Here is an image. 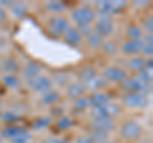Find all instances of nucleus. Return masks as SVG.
I'll return each instance as SVG.
<instances>
[{"instance_id":"473e14b6","label":"nucleus","mask_w":153,"mask_h":143,"mask_svg":"<svg viewBox=\"0 0 153 143\" xmlns=\"http://www.w3.org/2000/svg\"><path fill=\"white\" fill-rule=\"evenodd\" d=\"M68 79H69V75L66 74L65 72H59V73H56L54 75V80H51V82L63 87V86H66V83H68Z\"/></svg>"},{"instance_id":"a878e982","label":"nucleus","mask_w":153,"mask_h":143,"mask_svg":"<svg viewBox=\"0 0 153 143\" xmlns=\"http://www.w3.org/2000/svg\"><path fill=\"white\" fill-rule=\"evenodd\" d=\"M126 36L129 37V40H140L143 37V31L140 27H138L135 25H131V26H128L126 27Z\"/></svg>"},{"instance_id":"6ab92c4d","label":"nucleus","mask_w":153,"mask_h":143,"mask_svg":"<svg viewBox=\"0 0 153 143\" xmlns=\"http://www.w3.org/2000/svg\"><path fill=\"white\" fill-rule=\"evenodd\" d=\"M9 10H10V14L14 18L21 19V18L26 17V14L28 12V7L22 1H16L10 8H9Z\"/></svg>"},{"instance_id":"f704fd0d","label":"nucleus","mask_w":153,"mask_h":143,"mask_svg":"<svg viewBox=\"0 0 153 143\" xmlns=\"http://www.w3.org/2000/svg\"><path fill=\"white\" fill-rule=\"evenodd\" d=\"M91 137L93 143H102L108 139V133H102V132H91V134H88Z\"/></svg>"},{"instance_id":"aec40b11","label":"nucleus","mask_w":153,"mask_h":143,"mask_svg":"<svg viewBox=\"0 0 153 143\" xmlns=\"http://www.w3.org/2000/svg\"><path fill=\"white\" fill-rule=\"evenodd\" d=\"M1 83L9 89H17L21 86V80H19V78L16 74H3Z\"/></svg>"},{"instance_id":"423d86ee","label":"nucleus","mask_w":153,"mask_h":143,"mask_svg":"<svg viewBox=\"0 0 153 143\" xmlns=\"http://www.w3.org/2000/svg\"><path fill=\"white\" fill-rule=\"evenodd\" d=\"M93 25V31L100 35L103 39V37H108L114 33L115 30V26H114V22H112V18H102V17H98L96 19Z\"/></svg>"},{"instance_id":"412c9836","label":"nucleus","mask_w":153,"mask_h":143,"mask_svg":"<svg viewBox=\"0 0 153 143\" xmlns=\"http://www.w3.org/2000/svg\"><path fill=\"white\" fill-rule=\"evenodd\" d=\"M45 8L52 14H61L66 10V4L63 1H55V0H50V1L45 3Z\"/></svg>"},{"instance_id":"c85d7f7f","label":"nucleus","mask_w":153,"mask_h":143,"mask_svg":"<svg viewBox=\"0 0 153 143\" xmlns=\"http://www.w3.org/2000/svg\"><path fill=\"white\" fill-rule=\"evenodd\" d=\"M22 129H23L22 127L16 125V124H12V125H8V127L4 128V129L1 130V133H0V134L3 136V138H7V139L9 141L10 138H13L16 134H18V133L21 132Z\"/></svg>"},{"instance_id":"4468645a","label":"nucleus","mask_w":153,"mask_h":143,"mask_svg":"<svg viewBox=\"0 0 153 143\" xmlns=\"http://www.w3.org/2000/svg\"><path fill=\"white\" fill-rule=\"evenodd\" d=\"M107 84H108V82L102 75H96L89 82L84 83V87H85V91L88 89V91H92V92H101V89L106 87Z\"/></svg>"},{"instance_id":"6e6552de","label":"nucleus","mask_w":153,"mask_h":143,"mask_svg":"<svg viewBox=\"0 0 153 143\" xmlns=\"http://www.w3.org/2000/svg\"><path fill=\"white\" fill-rule=\"evenodd\" d=\"M94 13L96 16L102 17V18H112L114 14H117L114 8L112 1H107V0H100L94 4Z\"/></svg>"},{"instance_id":"49530a36","label":"nucleus","mask_w":153,"mask_h":143,"mask_svg":"<svg viewBox=\"0 0 153 143\" xmlns=\"http://www.w3.org/2000/svg\"><path fill=\"white\" fill-rule=\"evenodd\" d=\"M3 142H4V138H3L1 134H0V143H3Z\"/></svg>"},{"instance_id":"f8f14e48","label":"nucleus","mask_w":153,"mask_h":143,"mask_svg":"<svg viewBox=\"0 0 153 143\" xmlns=\"http://www.w3.org/2000/svg\"><path fill=\"white\" fill-rule=\"evenodd\" d=\"M40 72H41L40 64L35 63V61H30V63H27L25 65V68L22 69V77H23V79H26L28 82V80L36 78L37 75H40Z\"/></svg>"},{"instance_id":"bb28decb","label":"nucleus","mask_w":153,"mask_h":143,"mask_svg":"<svg viewBox=\"0 0 153 143\" xmlns=\"http://www.w3.org/2000/svg\"><path fill=\"white\" fill-rule=\"evenodd\" d=\"M91 107V104H89V98L85 97V96H82L79 98L74 100L73 102V110L74 111H84L87 109Z\"/></svg>"},{"instance_id":"9d476101","label":"nucleus","mask_w":153,"mask_h":143,"mask_svg":"<svg viewBox=\"0 0 153 143\" xmlns=\"http://www.w3.org/2000/svg\"><path fill=\"white\" fill-rule=\"evenodd\" d=\"M114 128H115V119H111V118L92 119V123H91V129H92V132L110 133Z\"/></svg>"},{"instance_id":"72a5a7b5","label":"nucleus","mask_w":153,"mask_h":143,"mask_svg":"<svg viewBox=\"0 0 153 143\" xmlns=\"http://www.w3.org/2000/svg\"><path fill=\"white\" fill-rule=\"evenodd\" d=\"M137 77L139 78L144 84H148V86L152 84L153 77H152V72H149V70L143 69V70H140V72H138V75H137Z\"/></svg>"},{"instance_id":"c03bdc74","label":"nucleus","mask_w":153,"mask_h":143,"mask_svg":"<svg viewBox=\"0 0 153 143\" xmlns=\"http://www.w3.org/2000/svg\"><path fill=\"white\" fill-rule=\"evenodd\" d=\"M7 19V12H5V9L0 7V22H4Z\"/></svg>"},{"instance_id":"58836bf2","label":"nucleus","mask_w":153,"mask_h":143,"mask_svg":"<svg viewBox=\"0 0 153 143\" xmlns=\"http://www.w3.org/2000/svg\"><path fill=\"white\" fill-rule=\"evenodd\" d=\"M114 4V8H115V10H116V13H120L123 9H125L126 5H128V3L126 1H124V0H119V1H112Z\"/></svg>"},{"instance_id":"4be33fe9","label":"nucleus","mask_w":153,"mask_h":143,"mask_svg":"<svg viewBox=\"0 0 153 143\" xmlns=\"http://www.w3.org/2000/svg\"><path fill=\"white\" fill-rule=\"evenodd\" d=\"M144 64H146V59L143 58V56H139V55L131 56V58L128 60L129 69L133 70V72H137V73L144 69Z\"/></svg>"},{"instance_id":"e433bc0d","label":"nucleus","mask_w":153,"mask_h":143,"mask_svg":"<svg viewBox=\"0 0 153 143\" xmlns=\"http://www.w3.org/2000/svg\"><path fill=\"white\" fill-rule=\"evenodd\" d=\"M140 54H143L144 56H148V58H152V55H153V44H143Z\"/></svg>"},{"instance_id":"7ed1b4c3","label":"nucleus","mask_w":153,"mask_h":143,"mask_svg":"<svg viewBox=\"0 0 153 143\" xmlns=\"http://www.w3.org/2000/svg\"><path fill=\"white\" fill-rule=\"evenodd\" d=\"M142 133H143L142 125L135 120H128L120 128V137L124 141H128V142L139 139Z\"/></svg>"},{"instance_id":"37998d69","label":"nucleus","mask_w":153,"mask_h":143,"mask_svg":"<svg viewBox=\"0 0 153 143\" xmlns=\"http://www.w3.org/2000/svg\"><path fill=\"white\" fill-rule=\"evenodd\" d=\"M133 5L135 8H144L149 5V1H146V0H140V1H134Z\"/></svg>"},{"instance_id":"c756f323","label":"nucleus","mask_w":153,"mask_h":143,"mask_svg":"<svg viewBox=\"0 0 153 143\" xmlns=\"http://www.w3.org/2000/svg\"><path fill=\"white\" fill-rule=\"evenodd\" d=\"M56 128L59 130H68L69 128L73 127V120L69 118V116H66V115H63V116H60L59 119L56 120Z\"/></svg>"},{"instance_id":"7c9ffc66","label":"nucleus","mask_w":153,"mask_h":143,"mask_svg":"<svg viewBox=\"0 0 153 143\" xmlns=\"http://www.w3.org/2000/svg\"><path fill=\"white\" fill-rule=\"evenodd\" d=\"M0 118H1V120L4 123H7V124H14L16 121H19L21 120V116L18 115L17 112H13V111H4L1 115H0Z\"/></svg>"},{"instance_id":"dca6fc26","label":"nucleus","mask_w":153,"mask_h":143,"mask_svg":"<svg viewBox=\"0 0 153 143\" xmlns=\"http://www.w3.org/2000/svg\"><path fill=\"white\" fill-rule=\"evenodd\" d=\"M61 95L59 91L56 89H50L45 93H42L41 96V104L44 106H54V105H57V102L60 101Z\"/></svg>"},{"instance_id":"79ce46f5","label":"nucleus","mask_w":153,"mask_h":143,"mask_svg":"<svg viewBox=\"0 0 153 143\" xmlns=\"http://www.w3.org/2000/svg\"><path fill=\"white\" fill-rule=\"evenodd\" d=\"M16 3V1H13V0H0V7L1 8H10L13 4Z\"/></svg>"},{"instance_id":"a211bd4d","label":"nucleus","mask_w":153,"mask_h":143,"mask_svg":"<svg viewBox=\"0 0 153 143\" xmlns=\"http://www.w3.org/2000/svg\"><path fill=\"white\" fill-rule=\"evenodd\" d=\"M64 40L66 44H69L71 46H79L83 41V37L80 36V33L78 32V30H76L75 27H70L69 30L65 32Z\"/></svg>"},{"instance_id":"a19ab883","label":"nucleus","mask_w":153,"mask_h":143,"mask_svg":"<svg viewBox=\"0 0 153 143\" xmlns=\"http://www.w3.org/2000/svg\"><path fill=\"white\" fill-rule=\"evenodd\" d=\"M74 143H93L92 142V139H91V137L89 136H80V137H78L75 139V142Z\"/></svg>"},{"instance_id":"ddd939ff","label":"nucleus","mask_w":153,"mask_h":143,"mask_svg":"<svg viewBox=\"0 0 153 143\" xmlns=\"http://www.w3.org/2000/svg\"><path fill=\"white\" fill-rule=\"evenodd\" d=\"M84 93H85V87L82 82H73L66 88V96L70 100H76L84 96Z\"/></svg>"},{"instance_id":"a18cd8bd","label":"nucleus","mask_w":153,"mask_h":143,"mask_svg":"<svg viewBox=\"0 0 153 143\" xmlns=\"http://www.w3.org/2000/svg\"><path fill=\"white\" fill-rule=\"evenodd\" d=\"M102 143H116L115 141H110V139H107V141H105V142H102Z\"/></svg>"},{"instance_id":"cd10ccee","label":"nucleus","mask_w":153,"mask_h":143,"mask_svg":"<svg viewBox=\"0 0 153 143\" xmlns=\"http://www.w3.org/2000/svg\"><path fill=\"white\" fill-rule=\"evenodd\" d=\"M102 42H103V39L100 35H97L94 31L87 37V44H88V46L91 47V49H93V50L100 49L101 45H102Z\"/></svg>"},{"instance_id":"b1692460","label":"nucleus","mask_w":153,"mask_h":143,"mask_svg":"<svg viewBox=\"0 0 153 143\" xmlns=\"http://www.w3.org/2000/svg\"><path fill=\"white\" fill-rule=\"evenodd\" d=\"M32 142V134L28 130H26L25 128L16 134L13 138L9 139V143H31Z\"/></svg>"},{"instance_id":"393cba45","label":"nucleus","mask_w":153,"mask_h":143,"mask_svg":"<svg viewBox=\"0 0 153 143\" xmlns=\"http://www.w3.org/2000/svg\"><path fill=\"white\" fill-rule=\"evenodd\" d=\"M100 49L102 50V52L105 55L111 56V55H115L117 52V45L115 44L112 40H106V41L102 42V45H101Z\"/></svg>"},{"instance_id":"4c0bfd02","label":"nucleus","mask_w":153,"mask_h":143,"mask_svg":"<svg viewBox=\"0 0 153 143\" xmlns=\"http://www.w3.org/2000/svg\"><path fill=\"white\" fill-rule=\"evenodd\" d=\"M42 143H68V141H65L64 138L60 137H47L42 141Z\"/></svg>"},{"instance_id":"2f4dec72","label":"nucleus","mask_w":153,"mask_h":143,"mask_svg":"<svg viewBox=\"0 0 153 143\" xmlns=\"http://www.w3.org/2000/svg\"><path fill=\"white\" fill-rule=\"evenodd\" d=\"M50 118H38L37 120L33 123V125H32V129H35V130H42V129H46L47 127L50 125Z\"/></svg>"},{"instance_id":"5701e85b","label":"nucleus","mask_w":153,"mask_h":143,"mask_svg":"<svg viewBox=\"0 0 153 143\" xmlns=\"http://www.w3.org/2000/svg\"><path fill=\"white\" fill-rule=\"evenodd\" d=\"M97 75V70H96L93 66H84V68L79 72V82H82L83 84L89 82L92 78H94Z\"/></svg>"},{"instance_id":"39448f33","label":"nucleus","mask_w":153,"mask_h":143,"mask_svg":"<svg viewBox=\"0 0 153 143\" xmlns=\"http://www.w3.org/2000/svg\"><path fill=\"white\" fill-rule=\"evenodd\" d=\"M123 104L129 109H144L148 106L149 100L143 93H125L123 97Z\"/></svg>"},{"instance_id":"ea45409f","label":"nucleus","mask_w":153,"mask_h":143,"mask_svg":"<svg viewBox=\"0 0 153 143\" xmlns=\"http://www.w3.org/2000/svg\"><path fill=\"white\" fill-rule=\"evenodd\" d=\"M144 30L147 33H152L153 32V18L149 17L147 18V19L144 21Z\"/></svg>"},{"instance_id":"0eeeda50","label":"nucleus","mask_w":153,"mask_h":143,"mask_svg":"<svg viewBox=\"0 0 153 143\" xmlns=\"http://www.w3.org/2000/svg\"><path fill=\"white\" fill-rule=\"evenodd\" d=\"M28 88L32 92H37V93H45L47 91L52 89V82L50 78L45 77V75H37L36 78H33L27 82Z\"/></svg>"},{"instance_id":"c9c22d12","label":"nucleus","mask_w":153,"mask_h":143,"mask_svg":"<svg viewBox=\"0 0 153 143\" xmlns=\"http://www.w3.org/2000/svg\"><path fill=\"white\" fill-rule=\"evenodd\" d=\"M78 32L80 33L82 37H88L91 33L93 32V26L92 25H83V26H76L75 27Z\"/></svg>"},{"instance_id":"2eb2a0df","label":"nucleus","mask_w":153,"mask_h":143,"mask_svg":"<svg viewBox=\"0 0 153 143\" xmlns=\"http://www.w3.org/2000/svg\"><path fill=\"white\" fill-rule=\"evenodd\" d=\"M88 98H89L91 107H102L111 102L108 95L103 93V92H93Z\"/></svg>"},{"instance_id":"1a4fd4ad","label":"nucleus","mask_w":153,"mask_h":143,"mask_svg":"<svg viewBox=\"0 0 153 143\" xmlns=\"http://www.w3.org/2000/svg\"><path fill=\"white\" fill-rule=\"evenodd\" d=\"M102 77L106 79L107 82L120 83L126 78V72L121 68H117V66H107V68L103 69Z\"/></svg>"},{"instance_id":"de8ad7c7","label":"nucleus","mask_w":153,"mask_h":143,"mask_svg":"<svg viewBox=\"0 0 153 143\" xmlns=\"http://www.w3.org/2000/svg\"><path fill=\"white\" fill-rule=\"evenodd\" d=\"M1 105H3V101H1V98H0V107H1Z\"/></svg>"},{"instance_id":"f3484780","label":"nucleus","mask_w":153,"mask_h":143,"mask_svg":"<svg viewBox=\"0 0 153 143\" xmlns=\"http://www.w3.org/2000/svg\"><path fill=\"white\" fill-rule=\"evenodd\" d=\"M1 68L5 72V74H17L22 70L21 68V63L16 59V58H7L5 60L1 63Z\"/></svg>"},{"instance_id":"20e7f679","label":"nucleus","mask_w":153,"mask_h":143,"mask_svg":"<svg viewBox=\"0 0 153 143\" xmlns=\"http://www.w3.org/2000/svg\"><path fill=\"white\" fill-rule=\"evenodd\" d=\"M71 26L69 21L64 17H60V16H56V17H52L50 22H49V26H47V30L51 33L52 36L55 37H61L65 35V32L69 30Z\"/></svg>"},{"instance_id":"f03ea898","label":"nucleus","mask_w":153,"mask_h":143,"mask_svg":"<svg viewBox=\"0 0 153 143\" xmlns=\"http://www.w3.org/2000/svg\"><path fill=\"white\" fill-rule=\"evenodd\" d=\"M71 21L75 23V27L83 25H92L96 21V13L91 7L80 5L71 12Z\"/></svg>"},{"instance_id":"9b49d317","label":"nucleus","mask_w":153,"mask_h":143,"mask_svg":"<svg viewBox=\"0 0 153 143\" xmlns=\"http://www.w3.org/2000/svg\"><path fill=\"white\" fill-rule=\"evenodd\" d=\"M143 46V41L140 40H126L121 45V52L126 56H137L138 54H140Z\"/></svg>"},{"instance_id":"f257e3e1","label":"nucleus","mask_w":153,"mask_h":143,"mask_svg":"<svg viewBox=\"0 0 153 143\" xmlns=\"http://www.w3.org/2000/svg\"><path fill=\"white\" fill-rule=\"evenodd\" d=\"M120 88L125 93H143L146 96L151 92V86L144 84L138 77H126L120 82Z\"/></svg>"}]
</instances>
